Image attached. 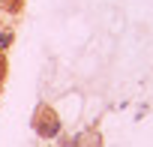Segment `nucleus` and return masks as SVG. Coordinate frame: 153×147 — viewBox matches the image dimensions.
<instances>
[{
	"instance_id": "nucleus-1",
	"label": "nucleus",
	"mask_w": 153,
	"mask_h": 147,
	"mask_svg": "<svg viewBox=\"0 0 153 147\" xmlns=\"http://www.w3.org/2000/svg\"><path fill=\"white\" fill-rule=\"evenodd\" d=\"M33 129H36L39 138H57L60 135V117H57V111L48 108V105H39L36 117H33Z\"/></svg>"
},
{
	"instance_id": "nucleus-2",
	"label": "nucleus",
	"mask_w": 153,
	"mask_h": 147,
	"mask_svg": "<svg viewBox=\"0 0 153 147\" xmlns=\"http://www.w3.org/2000/svg\"><path fill=\"white\" fill-rule=\"evenodd\" d=\"M66 147H102V135L99 132H81V135H72L69 141H63Z\"/></svg>"
},
{
	"instance_id": "nucleus-4",
	"label": "nucleus",
	"mask_w": 153,
	"mask_h": 147,
	"mask_svg": "<svg viewBox=\"0 0 153 147\" xmlns=\"http://www.w3.org/2000/svg\"><path fill=\"white\" fill-rule=\"evenodd\" d=\"M0 84H3V66H0Z\"/></svg>"
},
{
	"instance_id": "nucleus-3",
	"label": "nucleus",
	"mask_w": 153,
	"mask_h": 147,
	"mask_svg": "<svg viewBox=\"0 0 153 147\" xmlns=\"http://www.w3.org/2000/svg\"><path fill=\"white\" fill-rule=\"evenodd\" d=\"M9 42H12V30H6V33H0V54H3V51L9 48Z\"/></svg>"
}]
</instances>
